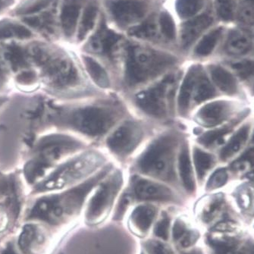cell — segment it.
Returning a JSON list of instances; mask_svg holds the SVG:
<instances>
[{
    "label": "cell",
    "instance_id": "4fadbf2b",
    "mask_svg": "<svg viewBox=\"0 0 254 254\" xmlns=\"http://www.w3.org/2000/svg\"><path fill=\"white\" fill-rule=\"evenodd\" d=\"M3 56L10 71L15 74L31 68L27 48H23L15 43L7 44L4 47Z\"/></svg>",
    "mask_w": 254,
    "mask_h": 254
},
{
    "label": "cell",
    "instance_id": "b9f144b4",
    "mask_svg": "<svg viewBox=\"0 0 254 254\" xmlns=\"http://www.w3.org/2000/svg\"><path fill=\"white\" fill-rule=\"evenodd\" d=\"M199 238V234L194 231H187L186 233L184 235V236L181 238L180 241L181 245L183 248H189L192 246L195 242L197 241Z\"/></svg>",
    "mask_w": 254,
    "mask_h": 254
},
{
    "label": "cell",
    "instance_id": "30bf717a",
    "mask_svg": "<svg viewBox=\"0 0 254 254\" xmlns=\"http://www.w3.org/2000/svg\"><path fill=\"white\" fill-rule=\"evenodd\" d=\"M120 185V178L119 176H114L113 179L107 181L100 186L97 193L93 196L90 201L87 212L89 219L98 217L106 210V208L113 201Z\"/></svg>",
    "mask_w": 254,
    "mask_h": 254
},
{
    "label": "cell",
    "instance_id": "9f6ffc18",
    "mask_svg": "<svg viewBox=\"0 0 254 254\" xmlns=\"http://www.w3.org/2000/svg\"></svg>",
    "mask_w": 254,
    "mask_h": 254
},
{
    "label": "cell",
    "instance_id": "681fc988",
    "mask_svg": "<svg viewBox=\"0 0 254 254\" xmlns=\"http://www.w3.org/2000/svg\"><path fill=\"white\" fill-rule=\"evenodd\" d=\"M12 3L13 0H0V11H2Z\"/></svg>",
    "mask_w": 254,
    "mask_h": 254
},
{
    "label": "cell",
    "instance_id": "484cf974",
    "mask_svg": "<svg viewBox=\"0 0 254 254\" xmlns=\"http://www.w3.org/2000/svg\"><path fill=\"white\" fill-rule=\"evenodd\" d=\"M222 28H219L206 34L196 47V52L198 56L205 57L212 53V50L217 45L218 41L222 35Z\"/></svg>",
    "mask_w": 254,
    "mask_h": 254
},
{
    "label": "cell",
    "instance_id": "ab89813d",
    "mask_svg": "<svg viewBox=\"0 0 254 254\" xmlns=\"http://www.w3.org/2000/svg\"><path fill=\"white\" fill-rule=\"evenodd\" d=\"M169 228H170V219L166 213L163 214V217L157 222L155 227V235L166 241L169 238Z\"/></svg>",
    "mask_w": 254,
    "mask_h": 254
},
{
    "label": "cell",
    "instance_id": "d4e9b609",
    "mask_svg": "<svg viewBox=\"0 0 254 254\" xmlns=\"http://www.w3.org/2000/svg\"><path fill=\"white\" fill-rule=\"evenodd\" d=\"M84 63L86 66V69L88 71L93 81L100 86L106 88L110 85V80L106 71L98 63L90 57H84Z\"/></svg>",
    "mask_w": 254,
    "mask_h": 254
},
{
    "label": "cell",
    "instance_id": "d6a6232c",
    "mask_svg": "<svg viewBox=\"0 0 254 254\" xmlns=\"http://www.w3.org/2000/svg\"><path fill=\"white\" fill-rule=\"evenodd\" d=\"M53 0H28L17 9L18 15H31L47 8Z\"/></svg>",
    "mask_w": 254,
    "mask_h": 254
},
{
    "label": "cell",
    "instance_id": "52a82bcc",
    "mask_svg": "<svg viewBox=\"0 0 254 254\" xmlns=\"http://www.w3.org/2000/svg\"><path fill=\"white\" fill-rule=\"evenodd\" d=\"M142 131L136 123H126L115 130L109 137V147L120 156L133 151L141 139Z\"/></svg>",
    "mask_w": 254,
    "mask_h": 254
},
{
    "label": "cell",
    "instance_id": "ac0fdd59",
    "mask_svg": "<svg viewBox=\"0 0 254 254\" xmlns=\"http://www.w3.org/2000/svg\"><path fill=\"white\" fill-rule=\"evenodd\" d=\"M199 71V68L196 67H192L184 79L179 96V107L181 113H185L189 108L190 98L200 74Z\"/></svg>",
    "mask_w": 254,
    "mask_h": 254
},
{
    "label": "cell",
    "instance_id": "d6986e66",
    "mask_svg": "<svg viewBox=\"0 0 254 254\" xmlns=\"http://www.w3.org/2000/svg\"><path fill=\"white\" fill-rule=\"evenodd\" d=\"M210 73L212 81L224 93L228 94L236 93V80L229 71L220 66H212Z\"/></svg>",
    "mask_w": 254,
    "mask_h": 254
},
{
    "label": "cell",
    "instance_id": "1f68e13d",
    "mask_svg": "<svg viewBox=\"0 0 254 254\" xmlns=\"http://www.w3.org/2000/svg\"><path fill=\"white\" fill-rule=\"evenodd\" d=\"M156 21L153 17H151L140 25L130 29V34L140 38H150L156 34Z\"/></svg>",
    "mask_w": 254,
    "mask_h": 254
},
{
    "label": "cell",
    "instance_id": "6da1fadb",
    "mask_svg": "<svg viewBox=\"0 0 254 254\" xmlns=\"http://www.w3.org/2000/svg\"><path fill=\"white\" fill-rule=\"evenodd\" d=\"M104 173L86 183L60 194L44 196L39 199L30 211L31 219L44 221L52 225H59L78 212L84 198Z\"/></svg>",
    "mask_w": 254,
    "mask_h": 254
},
{
    "label": "cell",
    "instance_id": "ba28073f",
    "mask_svg": "<svg viewBox=\"0 0 254 254\" xmlns=\"http://www.w3.org/2000/svg\"><path fill=\"white\" fill-rule=\"evenodd\" d=\"M168 83L164 81L137 94L136 101L140 108L151 116L163 117L166 113Z\"/></svg>",
    "mask_w": 254,
    "mask_h": 254
},
{
    "label": "cell",
    "instance_id": "7402d4cb",
    "mask_svg": "<svg viewBox=\"0 0 254 254\" xmlns=\"http://www.w3.org/2000/svg\"><path fill=\"white\" fill-rule=\"evenodd\" d=\"M80 7L74 3H68L63 6L61 13L62 26L64 34L71 37L74 34L78 19Z\"/></svg>",
    "mask_w": 254,
    "mask_h": 254
},
{
    "label": "cell",
    "instance_id": "db71d44e",
    "mask_svg": "<svg viewBox=\"0 0 254 254\" xmlns=\"http://www.w3.org/2000/svg\"><path fill=\"white\" fill-rule=\"evenodd\" d=\"M0 177H2V172H0Z\"/></svg>",
    "mask_w": 254,
    "mask_h": 254
},
{
    "label": "cell",
    "instance_id": "7c38bea8",
    "mask_svg": "<svg viewBox=\"0 0 254 254\" xmlns=\"http://www.w3.org/2000/svg\"><path fill=\"white\" fill-rule=\"evenodd\" d=\"M230 113V106L224 101L213 102L205 105L197 113L199 123L205 126H215L227 119Z\"/></svg>",
    "mask_w": 254,
    "mask_h": 254
},
{
    "label": "cell",
    "instance_id": "6f0895ef",
    "mask_svg": "<svg viewBox=\"0 0 254 254\" xmlns=\"http://www.w3.org/2000/svg\"></svg>",
    "mask_w": 254,
    "mask_h": 254
},
{
    "label": "cell",
    "instance_id": "5b68a950",
    "mask_svg": "<svg viewBox=\"0 0 254 254\" xmlns=\"http://www.w3.org/2000/svg\"><path fill=\"white\" fill-rule=\"evenodd\" d=\"M176 140L170 136L156 140L139 159L138 166L143 173L161 179L172 176V158Z\"/></svg>",
    "mask_w": 254,
    "mask_h": 254
},
{
    "label": "cell",
    "instance_id": "4316f807",
    "mask_svg": "<svg viewBox=\"0 0 254 254\" xmlns=\"http://www.w3.org/2000/svg\"><path fill=\"white\" fill-rule=\"evenodd\" d=\"M194 91V100L196 103L209 100L216 94L215 89L209 80L204 75H200V74L198 77Z\"/></svg>",
    "mask_w": 254,
    "mask_h": 254
},
{
    "label": "cell",
    "instance_id": "f1b7e54d",
    "mask_svg": "<svg viewBox=\"0 0 254 254\" xmlns=\"http://www.w3.org/2000/svg\"><path fill=\"white\" fill-rule=\"evenodd\" d=\"M216 8L223 21H232L238 12V0H216Z\"/></svg>",
    "mask_w": 254,
    "mask_h": 254
},
{
    "label": "cell",
    "instance_id": "9a60e30c",
    "mask_svg": "<svg viewBox=\"0 0 254 254\" xmlns=\"http://www.w3.org/2000/svg\"><path fill=\"white\" fill-rule=\"evenodd\" d=\"M44 242V235L41 230L36 225L28 224L24 226L20 234L18 245L24 254H37Z\"/></svg>",
    "mask_w": 254,
    "mask_h": 254
},
{
    "label": "cell",
    "instance_id": "f35d334b",
    "mask_svg": "<svg viewBox=\"0 0 254 254\" xmlns=\"http://www.w3.org/2000/svg\"><path fill=\"white\" fill-rule=\"evenodd\" d=\"M10 80L9 68L0 57V94L5 95L9 87Z\"/></svg>",
    "mask_w": 254,
    "mask_h": 254
},
{
    "label": "cell",
    "instance_id": "8d00e7d4",
    "mask_svg": "<svg viewBox=\"0 0 254 254\" xmlns=\"http://www.w3.org/2000/svg\"><path fill=\"white\" fill-rule=\"evenodd\" d=\"M254 166V149H250L244 153L242 157L232 165L235 170L242 171Z\"/></svg>",
    "mask_w": 254,
    "mask_h": 254
},
{
    "label": "cell",
    "instance_id": "83f0119b",
    "mask_svg": "<svg viewBox=\"0 0 254 254\" xmlns=\"http://www.w3.org/2000/svg\"><path fill=\"white\" fill-rule=\"evenodd\" d=\"M204 0H178L176 9L180 17L190 18L201 9Z\"/></svg>",
    "mask_w": 254,
    "mask_h": 254
},
{
    "label": "cell",
    "instance_id": "c3c4849f",
    "mask_svg": "<svg viewBox=\"0 0 254 254\" xmlns=\"http://www.w3.org/2000/svg\"><path fill=\"white\" fill-rule=\"evenodd\" d=\"M5 223H7V216L4 211L0 209V231L2 230V227L4 226L3 225H5Z\"/></svg>",
    "mask_w": 254,
    "mask_h": 254
},
{
    "label": "cell",
    "instance_id": "74e56055",
    "mask_svg": "<svg viewBox=\"0 0 254 254\" xmlns=\"http://www.w3.org/2000/svg\"><path fill=\"white\" fill-rule=\"evenodd\" d=\"M229 127H224V128L216 129V130H210V131L206 132L204 134L199 138V142L202 144L209 146V145L213 143L216 140L222 138L225 133L229 132Z\"/></svg>",
    "mask_w": 254,
    "mask_h": 254
},
{
    "label": "cell",
    "instance_id": "8992f818",
    "mask_svg": "<svg viewBox=\"0 0 254 254\" xmlns=\"http://www.w3.org/2000/svg\"><path fill=\"white\" fill-rule=\"evenodd\" d=\"M115 116L107 109L87 107L78 110L70 116L71 126L90 136H100L106 133L114 123Z\"/></svg>",
    "mask_w": 254,
    "mask_h": 254
},
{
    "label": "cell",
    "instance_id": "f546056e",
    "mask_svg": "<svg viewBox=\"0 0 254 254\" xmlns=\"http://www.w3.org/2000/svg\"><path fill=\"white\" fill-rule=\"evenodd\" d=\"M97 15V8L94 5H89L86 8L79 27L78 39L83 40L89 31L93 28Z\"/></svg>",
    "mask_w": 254,
    "mask_h": 254
},
{
    "label": "cell",
    "instance_id": "e0dca14e",
    "mask_svg": "<svg viewBox=\"0 0 254 254\" xmlns=\"http://www.w3.org/2000/svg\"><path fill=\"white\" fill-rule=\"evenodd\" d=\"M252 41L248 33L242 30L231 31L227 39L225 50L232 55H244L251 50Z\"/></svg>",
    "mask_w": 254,
    "mask_h": 254
},
{
    "label": "cell",
    "instance_id": "7bdbcfd3",
    "mask_svg": "<svg viewBox=\"0 0 254 254\" xmlns=\"http://www.w3.org/2000/svg\"><path fill=\"white\" fill-rule=\"evenodd\" d=\"M187 232V227L185 222L180 219H178L173 227V238L176 242H178Z\"/></svg>",
    "mask_w": 254,
    "mask_h": 254
},
{
    "label": "cell",
    "instance_id": "e575fe53",
    "mask_svg": "<svg viewBox=\"0 0 254 254\" xmlns=\"http://www.w3.org/2000/svg\"><path fill=\"white\" fill-rule=\"evenodd\" d=\"M228 180V174L224 169H218L212 174L208 181L206 189L209 190L219 189L226 183Z\"/></svg>",
    "mask_w": 254,
    "mask_h": 254
},
{
    "label": "cell",
    "instance_id": "277c9868",
    "mask_svg": "<svg viewBox=\"0 0 254 254\" xmlns=\"http://www.w3.org/2000/svg\"><path fill=\"white\" fill-rule=\"evenodd\" d=\"M30 63L41 69L46 80L53 85L63 87L76 80L74 68L67 60L58 57L47 47L34 44L27 48Z\"/></svg>",
    "mask_w": 254,
    "mask_h": 254
},
{
    "label": "cell",
    "instance_id": "4dcf8cb0",
    "mask_svg": "<svg viewBox=\"0 0 254 254\" xmlns=\"http://www.w3.org/2000/svg\"><path fill=\"white\" fill-rule=\"evenodd\" d=\"M193 160L198 177L200 179L205 176L213 163V159L210 154L198 148H195L193 151Z\"/></svg>",
    "mask_w": 254,
    "mask_h": 254
},
{
    "label": "cell",
    "instance_id": "cb8c5ba5",
    "mask_svg": "<svg viewBox=\"0 0 254 254\" xmlns=\"http://www.w3.org/2000/svg\"><path fill=\"white\" fill-rule=\"evenodd\" d=\"M249 134V127L244 126L238 130L235 135L231 138L229 143L222 149L221 152V157L222 159H229L231 156H234L237 152L242 149V146L246 143Z\"/></svg>",
    "mask_w": 254,
    "mask_h": 254
},
{
    "label": "cell",
    "instance_id": "9c48e42d",
    "mask_svg": "<svg viewBox=\"0 0 254 254\" xmlns=\"http://www.w3.org/2000/svg\"><path fill=\"white\" fill-rule=\"evenodd\" d=\"M113 17L122 25L136 22L144 16L146 5L139 0H113L108 3Z\"/></svg>",
    "mask_w": 254,
    "mask_h": 254
},
{
    "label": "cell",
    "instance_id": "816d5d0a",
    "mask_svg": "<svg viewBox=\"0 0 254 254\" xmlns=\"http://www.w3.org/2000/svg\"><path fill=\"white\" fill-rule=\"evenodd\" d=\"M248 178L251 180L254 181V169L253 171H251V172H249L248 175Z\"/></svg>",
    "mask_w": 254,
    "mask_h": 254
},
{
    "label": "cell",
    "instance_id": "44dd1931",
    "mask_svg": "<svg viewBox=\"0 0 254 254\" xmlns=\"http://www.w3.org/2000/svg\"><path fill=\"white\" fill-rule=\"evenodd\" d=\"M179 167L181 178L185 189L192 193L195 189L194 179L189 150L186 146L182 148L179 156Z\"/></svg>",
    "mask_w": 254,
    "mask_h": 254
},
{
    "label": "cell",
    "instance_id": "ee69618b",
    "mask_svg": "<svg viewBox=\"0 0 254 254\" xmlns=\"http://www.w3.org/2000/svg\"><path fill=\"white\" fill-rule=\"evenodd\" d=\"M11 186L7 179L0 177V201L5 199L9 195Z\"/></svg>",
    "mask_w": 254,
    "mask_h": 254
},
{
    "label": "cell",
    "instance_id": "ffe728a7",
    "mask_svg": "<svg viewBox=\"0 0 254 254\" xmlns=\"http://www.w3.org/2000/svg\"><path fill=\"white\" fill-rule=\"evenodd\" d=\"M120 38V36L107 29L105 24H102L97 37H94L91 42L92 50L110 53Z\"/></svg>",
    "mask_w": 254,
    "mask_h": 254
},
{
    "label": "cell",
    "instance_id": "603a6c76",
    "mask_svg": "<svg viewBox=\"0 0 254 254\" xmlns=\"http://www.w3.org/2000/svg\"><path fill=\"white\" fill-rule=\"evenodd\" d=\"M31 31L21 24L9 21H0V40L18 38L24 40L31 37Z\"/></svg>",
    "mask_w": 254,
    "mask_h": 254
},
{
    "label": "cell",
    "instance_id": "f907efd6",
    "mask_svg": "<svg viewBox=\"0 0 254 254\" xmlns=\"http://www.w3.org/2000/svg\"><path fill=\"white\" fill-rule=\"evenodd\" d=\"M6 96L0 94V109H2V106L6 103L7 102Z\"/></svg>",
    "mask_w": 254,
    "mask_h": 254
},
{
    "label": "cell",
    "instance_id": "bcb514c9",
    "mask_svg": "<svg viewBox=\"0 0 254 254\" xmlns=\"http://www.w3.org/2000/svg\"><path fill=\"white\" fill-rule=\"evenodd\" d=\"M236 229V224L232 222H223L214 227V230L218 232H232Z\"/></svg>",
    "mask_w": 254,
    "mask_h": 254
},
{
    "label": "cell",
    "instance_id": "5bb4252c",
    "mask_svg": "<svg viewBox=\"0 0 254 254\" xmlns=\"http://www.w3.org/2000/svg\"><path fill=\"white\" fill-rule=\"evenodd\" d=\"M212 22V18L208 14H203L184 24L181 41L184 47H190L199 36L207 29Z\"/></svg>",
    "mask_w": 254,
    "mask_h": 254
},
{
    "label": "cell",
    "instance_id": "d590c367",
    "mask_svg": "<svg viewBox=\"0 0 254 254\" xmlns=\"http://www.w3.org/2000/svg\"><path fill=\"white\" fill-rule=\"evenodd\" d=\"M162 31L169 39H174L176 37V27L172 17L167 12H163L159 19Z\"/></svg>",
    "mask_w": 254,
    "mask_h": 254
},
{
    "label": "cell",
    "instance_id": "7dc6e473",
    "mask_svg": "<svg viewBox=\"0 0 254 254\" xmlns=\"http://www.w3.org/2000/svg\"><path fill=\"white\" fill-rule=\"evenodd\" d=\"M129 202H130L129 196H125L122 199L120 204H119V207H118V212L117 214H116V217L121 216L122 214L124 212L125 209L128 206Z\"/></svg>",
    "mask_w": 254,
    "mask_h": 254
},
{
    "label": "cell",
    "instance_id": "836d02e7",
    "mask_svg": "<svg viewBox=\"0 0 254 254\" xmlns=\"http://www.w3.org/2000/svg\"><path fill=\"white\" fill-rule=\"evenodd\" d=\"M238 18L243 24H254V2L249 0H241L238 8Z\"/></svg>",
    "mask_w": 254,
    "mask_h": 254
},
{
    "label": "cell",
    "instance_id": "11a10c76",
    "mask_svg": "<svg viewBox=\"0 0 254 254\" xmlns=\"http://www.w3.org/2000/svg\"></svg>",
    "mask_w": 254,
    "mask_h": 254
},
{
    "label": "cell",
    "instance_id": "3957f363",
    "mask_svg": "<svg viewBox=\"0 0 254 254\" xmlns=\"http://www.w3.org/2000/svg\"><path fill=\"white\" fill-rule=\"evenodd\" d=\"M175 63V58L169 54L149 49L130 47L126 66V79L131 85L141 84L161 74Z\"/></svg>",
    "mask_w": 254,
    "mask_h": 254
},
{
    "label": "cell",
    "instance_id": "f6af8a7d",
    "mask_svg": "<svg viewBox=\"0 0 254 254\" xmlns=\"http://www.w3.org/2000/svg\"><path fill=\"white\" fill-rule=\"evenodd\" d=\"M212 245L215 248L217 254H229L233 250L231 245H228L227 243H224V242H214Z\"/></svg>",
    "mask_w": 254,
    "mask_h": 254
},
{
    "label": "cell",
    "instance_id": "f5cc1de1",
    "mask_svg": "<svg viewBox=\"0 0 254 254\" xmlns=\"http://www.w3.org/2000/svg\"><path fill=\"white\" fill-rule=\"evenodd\" d=\"M2 254H14V252L13 251H11V250H7V251H5V252L3 253Z\"/></svg>",
    "mask_w": 254,
    "mask_h": 254
},
{
    "label": "cell",
    "instance_id": "2e32d148",
    "mask_svg": "<svg viewBox=\"0 0 254 254\" xmlns=\"http://www.w3.org/2000/svg\"><path fill=\"white\" fill-rule=\"evenodd\" d=\"M156 210L153 206L143 205L137 206L130 217V225L133 232L143 235L148 232L156 216Z\"/></svg>",
    "mask_w": 254,
    "mask_h": 254
},
{
    "label": "cell",
    "instance_id": "8fae6325",
    "mask_svg": "<svg viewBox=\"0 0 254 254\" xmlns=\"http://www.w3.org/2000/svg\"><path fill=\"white\" fill-rule=\"evenodd\" d=\"M134 193L138 199L143 200L170 201L174 194L167 187L146 179H137L134 182Z\"/></svg>",
    "mask_w": 254,
    "mask_h": 254
},
{
    "label": "cell",
    "instance_id": "7a4b0ae2",
    "mask_svg": "<svg viewBox=\"0 0 254 254\" xmlns=\"http://www.w3.org/2000/svg\"><path fill=\"white\" fill-rule=\"evenodd\" d=\"M81 146L80 142L63 134H50L39 139L32 155L24 166V177L29 185H34L42 180L47 169L54 162Z\"/></svg>",
    "mask_w": 254,
    "mask_h": 254
},
{
    "label": "cell",
    "instance_id": "60d3db41",
    "mask_svg": "<svg viewBox=\"0 0 254 254\" xmlns=\"http://www.w3.org/2000/svg\"><path fill=\"white\" fill-rule=\"evenodd\" d=\"M144 246L149 254H173L170 248L156 241H148Z\"/></svg>",
    "mask_w": 254,
    "mask_h": 254
}]
</instances>
